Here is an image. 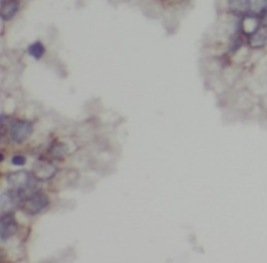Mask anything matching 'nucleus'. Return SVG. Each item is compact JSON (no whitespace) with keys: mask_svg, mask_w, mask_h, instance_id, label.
<instances>
[{"mask_svg":"<svg viewBox=\"0 0 267 263\" xmlns=\"http://www.w3.org/2000/svg\"><path fill=\"white\" fill-rule=\"evenodd\" d=\"M35 177L34 174L29 173L25 170H18L15 172H11L7 174L6 181L13 190L17 191V192L24 197V195H28L29 191L34 188L35 184Z\"/></svg>","mask_w":267,"mask_h":263,"instance_id":"1","label":"nucleus"},{"mask_svg":"<svg viewBox=\"0 0 267 263\" xmlns=\"http://www.w3.org/2000/svg\"><path fill=\"white\" fill-rule=\"evenodd\" d=\"M49 201L42 192H32L24 197L22 201V209L27 214L35 215L47 208Z\"/></svg>","mask_w":267,"mask_h":263,"instance_id":"2","label":"nucleus"},{"mask_svg":"<svg viewBox=\"0 0 267 263\" xmlns=\"http://www.w3.org/2000/svg\"><path fill=\"white\" fill-rule=\"evenodd\" d=\"M34 131L32 123L27 120H16L11 123L10 137L16 143H22L25 141Z\"/></svg>","mask_w":267,"mask_h":263,"instance_id":"3","label":"nucleus"},{"mask_svg":"<svg viewBox=\"0 0 267 263\" xmlns=\"http://www.w3.org/2000/svg\"><path fill=\"white\" fill-rule=\"evenodd\" d=\"M18 230V225L12 212H4L0 218V236L2 240L13 236Z\"/></svg>","mask_w":267,"mask_h":263,"instance_id":"4","label":"nucleus"},{"mask_svg":"<svg viewBox=\"0 0 267 263\" xmlns=\"http://www.w3.org/2000/svg\"><path fill=\"white\" fill-rule=\"evenodd\" d=\"M262 21L258 17V15L255 14H246L243 16L241 22L240 27L242 33L246 35L247 37L254 35L255 33L261 28Z\"/></svg>","mask_w":267,"mask_h":263,"instance_id":"5","label":"nucleus"},{"mask_svg":"<svg viewBox=\"0 0 267 263\" xmlns=\"http://www.w3.org/2000/svg\"><path fill=\"white\" fill-rule=\"evenodd\" d=\"M56 172L55 166L47 161H40L32 167V174L37 180L47 181L53 178Z\"/></svg>","mask_w":267,"mask_h":263,"instance_id":"6","label":"nucleus"},{"mask_svg":"<svg viewBox=\"0 0 267 263\" xmlns=\"http://www.w3.org/2000/svg\"><path fill=\"white\" fill-rule=\"evenodd\" d=\"M23 197L15 190L6 191L1 195V210L3 212H12L17 208V206L22 203Z\"/></svg>","mask_w":267,"mask_h":263,"instance_id":"7","label":"nucleus"},{"mask_svg":"<svg viewBox=\"0 0 267 263\" xmlns=\"http://www.w3.org/2000/svg\"><path fill=\"white\" fill-rule=\"evenodd\" d=\"M19 0H2L1 18L4 21L11 20L19 10Z\"/></svg>","mask_w":267,"mask_h":263,"instance_id":"8","label":"nucleus"},{"mask_svg":"<svg viewBox=\"0 0 267 263\" xmlns=\"http://www.w3.org/2000/svg\"><path fill=\"white\" fill-rule=\"evenodd\" d=\"M267 43V31L266 28H260L257 33L248 37V44L255 49L262 48Z\"/></svg>","mask_w":267,"mask_h":263,"instance_id":"9","label":"nucleus"},{"mask_svg":"<svg viewBox=\"0 0 267 263\" xmlns=\"http://www.w3.org/2000/svg\"><path fill=\"white\" fill-rule=\"evenodd\" d=\"M229 9L235 15H246L249 12V0H229Z\"/></svg>","mask_w":267,"mask_h":263,"instance_id":"10","label":"nucleus"},{"mask_svg":"<svg viewBox=\"0 0 267 263\" xmlns=\"http://www.w3.org/2000/svg\"><path fill=\"white\" fill-rule=\"evenodd\" d=\"M249 12L255 15H263L267 12V0H249Z\"/></svg>","mask_w":267,"mask_h":263,"instance_id":"11","label":"nucleus"},{"mask_svg":"<svg viewBox=\"0 0 267 263\" xmlns=\"http://www.w3.org/2000/svg\"><path fill=\"white\" fill-rule=\"evenodd\" d=\"M29 55H31L32 58H35L36 60L41 59L44 53H45V47L41 42H35L29 45L28 49H27Z\"/></svg>","mask_w":267,"mask_h":263,"instance_id":"12","label":"nucleus"},{"mask_svg":"<svg viewBox=\"0 0 267 263\" xmlns=\"http://www.w3.org/2000/svg\"><path fill=\"white\" fill-rule=\"evenodd\" d=\"M26 163V159L24 156L16 155L12 158V164L15 166H22Z\"/></svg>","mask_w":267,"mask_h":263,"instance_id":"13","label":"nucleus"},{"mask_svg":"<svg viewBox=\"0 0 267 263\" xmlns=\"http://www.w3.org/2000/svg\"><path fill=\"white\" fill-rule=\"evenodd\" d=\"M262 16H263L262 19H261V21H262V25H263L264 28H267V12L264 13Z\"/></svg>","mask_w":267,"mask_h":263,"instance_id":"14","label":"nucleus"}]
</instances>
